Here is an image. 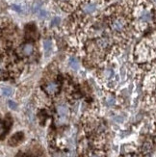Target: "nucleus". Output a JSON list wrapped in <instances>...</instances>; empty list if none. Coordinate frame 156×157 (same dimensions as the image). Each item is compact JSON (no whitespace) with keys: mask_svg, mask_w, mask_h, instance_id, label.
Wrapping results in <instances>:
<instances>
[{"mask_svg":"<svg viewBox=\"0 0 156 157\" xmlns=\"http://www.w3.org/2000/svg\"><path fill=\"white\" fill-rule=\"evenodd\" d=\"M22 139H23V134L18 132V133L13 135V137L10 139L9 144H10V146H17L18 144H20V142H21Z\"/></svg>","mask_w":156,"mask_h":157,"instance_id":"f03ea898","label":"nucleus"},{"mask_svg":"<svg viewBox=\"0 0 156 157\" xmlns=\"http://www.w3.org/2000/svg\"><path fill=\"white\" fill-rule=\"evenodd\" d=\"M151 151H152V143L150 141L145 142L143 147H142V153L145 156H146V155H150Z\"/></svg>","mask_w":156,"mask_h":157,"instance_id":"7ed1b4c3","label":"nucleus"},{"mask_svg":"<svg viewBox=\"0 0 156 157\" xmlns=\"http://www.w3.org/2000/svg\"><path fill=\"white\" fill-rule=\"evenodd\" d=\"M135 58L137 62H146L156 58V32L146 37L135 48Z\"/></svg>","mask_w":156,"mask_h":157,"instance_id":"f257e3e1","label":"nucleus"},{"mask_svg":"<svg viewBox=\"0 0 156 157\" xmlns=\"http://www.w3.org/2000/svg\"><path fill=\"white\" fill-rule=\"evenodd\" d=\"M120 157H138V155L137 154H135L134 152H128V153H125V154H124V155H120Z\"/></svg>","mask_w":156,"mask_h":157,"instance_id":"20e7f679","label":"nucleus"}]
</instances>
